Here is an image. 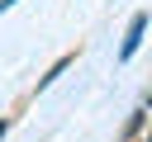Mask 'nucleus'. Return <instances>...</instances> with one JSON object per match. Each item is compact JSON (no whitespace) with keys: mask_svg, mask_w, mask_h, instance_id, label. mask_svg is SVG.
Returning a JSON list of instances; mask_svg holds the SVG:
<instances>
[{"mask_svg":"<svg viewBox=\"0 0 152 142\" xmlns=\"http://www.w3.org/2000/svg\"><path fill=\"white\" fill-rule=\"evenodd\" d=\"M147 9H138L133 19H128V28H124V43H119V62H128L133 52H138V43H142V33H147Z\"/></svg>","mask_w":152,"mask_h":142,"instance_id":"nucleus-1","label":"nucleus"},{"mask_svg":"<svg viewBox=\"0 0 152 142\" xmlns=\"http://www.w3.org/2000/svg\"><path fill=\"white\" fill-rule=\"evenodd\" d=\"M71 62H76V57H71V52H66V57H62V62H52V66H48V76H38V90H48V85H52V80H57V76H62V71H66V66H71Z\"/></svg>","mask_w":152,"mask_h":142,"instance_id":"nucleus-2","label":"nucleus"},{"mask_svg":"<svg viewBox=\"0 0 152 142\" xmlns=\"http://www.w3.org/2000/svg\"><path fill=\"white\" fill-rule=\"evenodd\" d=\"M142 123H147V114H142V109H138V114H133V118H128V128H124V137H128V142H133V137H138V133H142Z\"/></svg>","mask_w":152,"mask_h":142,"instance_id":"nucleus-3","label":"nucleus"},{"mask_svg":"<svg viewBox=\"0 0 152 142\" xmlns=\"http://www.w3.org/2000/svg\"><path fill=\"white\" fill-rule=\"evenodd\" d=\"M5 133H10V118H0V142H5Z\"/></svg>","mask_w":152,"mask_h":142,"instance_id":"nucleus-4","label":"nucleus"},{"mask_svg":"<svg viewBox=\"0 0 152 142\" xmlns=\"http://www.w3.org/2000/svg\"><path fill=\"white\" fill-rule=\"evenodd\" d=\"M14 5H19V0H0V14H5V9H14Z\"/></svg>","mask_w":152,"mask_h":142,"instance_id":"nucleus-5","label":"nucleus"},{"mask_svg":"<svg viewBox=\"0 0 152 142\" xmlns=\"http://www.w3.org/2000/svg\"><path fill=\"white\" fill-rule=\"evenodd\" d=\"M142 142H152V133H147V137H142Z\"/></svg>","mask_w":152,"mask_h":142,"instance_id":"nucleus-6","label":"nucleus"}]
</instances>
